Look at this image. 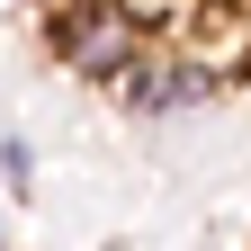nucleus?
<instances>
[{"mask_svg": "<svg viewBox=\"0 0 251 251\" xmlns=\"http://www.w3.org/2000/svg\"><path fill=\"white\" fill-rule=\"evenodd\" d=\"M45 45H54V63H63L72 81H99V90H126L135 63L152 54V36L117 9V0H54Z\"/></svg>", "mask_w": 251, "mask_h": 251, "instance_id": "nucleus-1", "label": "nucleus"}, {"mask_svg": "<svg viewBox=\"0 0 251 251\" xmlns=\"http://www.w3.org/2000/svg\"><path fill=\"white\" fill-rule=\"evenodd\" d=\"M215 90H225V81H215L198 54H179V45H152V54L135 63V81L117 90V99L135 108V117H179V108H206Z\"/></svg>", "mask_w": 251, "mask_h": 251, "instance_id": "nucleus-2", "label": "nucleus"}, {"mask_svg": "<svg viewBox=\"0 0 251 251\" xmlns=\"http://www.w3.org/2000/svg\"><path fill=\"white\" fill-rule=\"evenodd\" d=\"M0 251H9V233H0Z\"/></svg>", "mask_w": 251, "mask_h": 251, "instance_id": "nucleus-3", "label": "nucleus"}]
</instances>
